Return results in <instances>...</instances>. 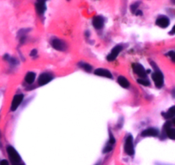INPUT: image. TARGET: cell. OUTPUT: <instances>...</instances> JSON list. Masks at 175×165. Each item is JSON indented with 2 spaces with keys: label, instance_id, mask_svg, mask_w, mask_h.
I'll return each mask as SVG.
<instances>
[{
  "label": "cell",
  "instance_id": "obj_1",
  "mask_svg": "<svg viewBox=\"0 0 175 165\" xmlns=\"http://www.w3.org/2000/svg\"><path fill=\"white\" fill-rule=\"evenodd\" d=\"M7 152L9 155V157L11 161L12 165H24V163L22 162L21 157L17 153V151L12 146H8L7 147Z\"/></svg>",
  "mask_w": 175,
  "mask_h": 165
},
{
  "label": "cell",
  "instance_id": "obj_2",
  "mask_svg": "<svg viewBox=\"0 0 175 165\" xmlns=\"http://www.w3.org/2000/svg\"><path fill=\"white\" fill-rule=\"evenodd\" d=\"M125 151L127 155L132 156L134 154V147H133V139L131 135H128L126 137L125 142Z\"/></svg>",
  "mask_w": 175,
  "mask_h": 165
},
{
  "label": "cell",
  "instance_id": "obj_3",
  "mask_svg": "<svg viewBox=\"0 0 175 165\" xmlns=\"http://www.w3.org/2000/svg\"><path fill=\"white\" fill-rule=\"evenodd\" d=\"M152 78H153V81H155V84L156 86V87L161 88L163 86V81H164V79H163V75L162 74L160 71H155L152 75Z\"/></svg>",
  "mask_w": 175,
  "mask_h": 165
},
{
  "label": "cell",
  "instance_id": "obj_4",
  "mask_svg": "<svg viewBox=\"0 0 175 165\" xmlns=\"http://www.w3.org/2000/svg\"><path fill=\"white\" fill-rule=\"evenodd\" d=\"M132 69H133V71L135 72L140 78L146 77L147 73L145 71L144 68L141 64H139V63H134V64H132Z\"/></svg>",
  "mask_w": 175,
  "mask_h": 165
},
{
  "label": "cell",
  "instance_id": "obj_5",
  "mask_svg": "<svg viewBox=\"0 0 175 165\" xmlns=\"http://www.w3.org/2000/svg\"><path fill=\"white\" fill-rule=\"evenodd\" d=\"M22 100H23V95L22 94H18L16 95L14 97V99L12 100V103H11V111H15L17 108L20 106V105L22 104Z\"/></svg>",
  "mask_w": 175,
  "mask_h": 165
},
{
  "label": "cell",
  "instance_id": "obj_6",
  "mask_svg": "<svg viewBox=\"0 0 175 165\" xmlns=\"http://www.w3.org/2000/svg\"><path fill=\"white\" fill-rule=\"evenodd\" d=\"M52 75L48 73H43L39 75L38 80V83L39 86H44L45 84L49 83L52 80Z\"/></svg>",
  "mask_w": 175,
  "mask_h": 165
},
{
  "label": "cell",
  "instance_id": "obj_7",
  "mask_svg": "<svg viewBox=\"0 0 175 165\" xmlns=\"http://www.w3.org/2000/svg\"><path fill=\"white\" fill-rule=\"evenodd\" d=\"M122 50V46L121 45H116L115 47H114L111 52H110L109 56L107 57V59L108 61H114L118 57L119 53Z\"/></svg>",
  "mask_w": 175,
  "mask_h": 165
},
{
  "label": "cell",
  "instance_id": "obj_8",
  "mask_svg": "<svg viewBox=\"0 0 175 165\" xmlns=\"http://www.w3.org/2000/svg\"><path fill=\"white\" fill-rule=\"evenodd\" d=\"M169 23L170 21L169 19L167 18V17H160L156 20V25L159 26L160 28H167L168 26H169Z\"/></svg>",
  "mask_w": 175,
  "mask_h": 165
},
{
  "label": "cell",
  "instance_id": "obj_9",
  "mask_svg": "<svg viewBox=\"0 0 175 165\" xmlns=\"http://www.w3.org/2000/svg\"><path fill=\"white\" fill-rule=\"evenodd\" d=\"M104 17H100V16H97L93 18L92 20V25L94 26V28L97 29H101L104 27Z\"/></svg>",
  "mask_w": 175,
  "mask_h": 165
},
{
  "label": "cell",
  "instance_id": "obj_10",
  "mask_svg": "<svg viewBox=\"0 0 175 165\" xmlns=\"http://www.w3.org/2000/svg\"><path fill=\"white\" fill-rule=\"evenodd\" d=\"M141 134H142V136H143V137H149V136L155 137V136H157L159 134V132L156 128L149 127V128H147V129L143 130Z\"/></svg>",
  "mask_w": 175,
  "mask_h": 165
},
{
  "label": "cell",
  "instance_id": "obj_11",
  "mask_svg": "<svg viewBox=\"0 0 175 165\" xmlns=\"http://www.w3.org/2000/svg\"><path fill=\"white\" fill-rule=\"evenodd\" d=\"M94 73L96 75H98V76H103V77L110 78V79L112 78L111 73L108 69H98L94 71Z\"/></svg>",
  "mask_w": 175,
  "mask_h": 165
},
{
  "label": "cell",
  "instance_id": "obj_12",
  "mask_svg": "<svg viewBox=\"0 0 175 165\" xmlns=\"http://www.w3.org/2000/svg\"><path fill=\"white\" fill-rule=\"evenodd\" d=\"M51 44H52V46H53L56 50H64V48H65V44H64L62 40H60V39H53Z\"/></svg>",
  "mask_w": 175,
  "mask_h": 165
},
{
  "label": "cell",
  "instance_id": "obj_13",
  "mask_svg": "<svg viewBox=\"0 0 175 165\" xmlns=\"http://www.w3.org/2000/svg\"><path fill=\"white\" fill-rule=\"evenodd\" d=\"M35 7H36V11H37L38 14H39V15L44 14V12L45 11V9H46L45 3H42V2H37Z\"/></svg>",
  "mask_w": 175,
  "mask_h": 165
},
{
  "label": "cell",
  "instance_id": "obj_14",
  "mask_svg": "<svg viewBox=\"0 0 175 165\" xmlns=\"http://www.w3.org/2000/svg\"><path fill=\"white\" fill-rule=\"evenodd\" d=\"M117 81H118V83L120 84V87H122L123 88L129 87V86H130V83H129V81L126 80V78L123 77V76H120V77L118 78Z\"/></svg>",
  "mask_w": 175,
  "mask_h": 165
},
{
  "label": "cell",
  "instance_id": "obj_15",
  "mask_svg": "<svg viewBox=\"0 0 175 165\" xmlns=\"http://www.w3.org/2000/svg\"><path fill=\"white\" fill-rule=\"evenodd\" d=\"M35 78H36V75H35L33 72H28V74L26 75L25 81H26L28 84H32V83H33V81H35Z\"/></svg>",
  "mask_w": 175,
  "mask_h": 165
},
{
  "label": "cell",
  "instance_id": "obj_16",
  "mask_svg": "<svg viewBox=\"0 0 175 165\" xmlns=\"http://www.w3.org/2000/svg\"><path fill=\"white\" fill-rule=\"evenodd\" d=\"M175 115V107L173 106L171 107L169 110L167 111V113H164L163 116L166 119H171V118H173Z\"/></svg>",
  "mask_w": 175,
  "mask_h": 165
},
{
  "label": "cell",
  "instance_id": "obj_17",
  "mask_svg": "<svg viewBox=\"0 0 175 165\" xmlns=\"http://www.w3.org/2000/svg\"><path fill=\"white\" fill-rule=\"evenodd\" d=\"M166 132H167V135L172 139H175V129L174 128H172V127H167L166 128Z\"/></svg>",
  "mask_w": 175,
  "mask_h": 165
},
{
  "label": "cell",
  "instance_id": "obj_18",
  "mask_svg": "<svg viewBox=\"0 0 175 165\" xmlns=\"http://www.w3.org/2000/svg\"><path fill=\"white\" fill-rule=\"evenodd\" d=\"M79 65L81 67V68H83L86 71L90 72L91 70H92V66H91V65H89L88 63H80Z\"/></svg>",
  "mask_w": 175,
  "mask_h": 165
},
{
  "label": "cell",
  "instance_id": "obj_19",
  "mask_svg": "<svg viewBox=\"0 0 175 165\" xmlns=\"http://www.w3.org/2000/svg\"><path fill=\"white\" fill-rule=\"evenodd\" d=\"M137 82L139 83V84H141V85H143V86H149V81L145 80L144 78H140V79H138V80H137Z\"/></svg>",
  "mask_w": 175,
  "mask_h": 165
},
{
  "label": "cell",
  "instance_id": "obj_20",
  "mask_svg": "<svg viewBox=\"0 0 175 165\" xmlns=\"http://www.w3.org/2000/svg\"><path fill=\"white\" fill-rule=\"evenodd\" d=\"M138 5H139V3H138V2H137V3H135V4H132L131 5V11L133 13V14H135V12L137 11Z\"/></svg>",
  "mask_w": 175,
  "mask_h": 165
},
{
  "label": "cell",
  "instance_id": "obj_21",
  "mask_svg": "<svg viewBox=\"0 0 175 165\" xmlns=\"http://www.w3.org/2000/svg\"><path fill=\"white\" fill-rule=\"evenodd\" d=\"M167 56H168L170 58L172 59V61H173V62H174L175 61V52L173 51V50L169 51V52H168V54H167Z\"/></svg>",
  "mask_w": 175,
  "mask_h": 165
},
{
  "label": "cell",
  "instance_id": "obj_22",
  "mask_svg": "<svg viewBox=\"0 0 175 165\" xmlns=\"http://www.w3.org/2000/svg\"><path fill=\"white\" fill-rule=\"evenodd\" d=\"M110 145H114L115 144V137L112 135V133H110Z\"/></svg>",
  "mask_w": 175,
  "mask_h": 165
},
{
  "label": "cell",
  "instance_id": "obj_23",
  "mask_svg": "<svg viewBox=\"0 0 175 165\" xmlns=\"http://www.w3.org/2000/svg\"><path fill=\"white\" fill-rule=\"evenodd\" d=\"M111 150H112V146H111V145H108V146H106V147H105V149H104V153H106V152H109V151H111Z\"/></svg>",
  "mask_w": 175,
  "mask_h": 165
},
{
  "label": "cell",
  "instance_id": "obj_24",
  "mask_svg": "<svg viewBox=\"0 0 175 165\" xmlns=\"http://www.w3.org/2000/svg\"><path fill=\"white\" fill-rule=\"evenodd\" d=\"M0 165H9V163H8L7 160H2L0 162Z\"/></svg>",
  "mask_w": 175,
  "mask_h": 165
},
{
  "label": "cell",
  "instance_id": "obj_25",
  "mask_svg": "<svg viewBox=\"0 0 175 165\" xmlns=\"http://www.w3.org/2000/svg\"><path fill=\"white\" fill-rule=\"evenodd\" d=\"M36 54H37V50H33V51L31 52V56L33 57V56H35Z\"/></svg>",
  "mask_w": 175,
  "mask_h": 165
},
{
  "label": "cell",
  "instance_id": "obj_26",
  "mask_svg": "<svg viewBox=\"0 0 175 165\" xmlns=\"http://www.w3.org/2000/svg\"><path fill=\"white\" fill-rule=\"evenodd\" d=\"M46 0H37V2H42V3H45Z\"/></svg>",
  "mask_w": 175,
  "mask_h": 165
}]
</instances>
